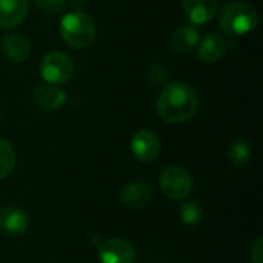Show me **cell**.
Wrapping results in <instances>:
<instances>
[{"mask_svg": "<svg viewBox=\"0 0 263 263\" xmlns=\"http://www.w3.org/2000/svg\"><path fill=\"white\" fill-rule=\"evenodd\" d=\"M199 106L196 91L183 82L168 83L157 99V114L168 123H183L190 120Z\"/></svg>", "mask_w": 263, "mask_h": 263, "instance_id": "cell-1", "label": "cell"}, {"mask_svg": "<svg viewBox=\"0 0 263 263\" xmlns=\"http://www.w3.org/2000/svg\"><path fill=\"white\" fill-rule=\"evenodd\" d=\"M259 14L254 6L243 2H230L219 12V26L228 35H243L256 29Z\"/></svg>", "mask_w": 263, "mask_h": 263, "instance_id": "cell-2", "label": "cell"}, {"mask_svg": "<svg viewBox=\"0 0 263 263\" xmlns=\"http://www.w3.org/2000/svg\"><path fill=\"white\" fill-rule=\"evenodd\" d=\"M60 35L68 46L83 49L89 46L96 39V23L88 14L82 11L68 12L62 17Z\"/></svg>", "mask_w": 263, "mask_h": 263, "instance_id": "cell-3", "label": "cell"}, {"mask_svg": "<svg viewBox=\"0 0 263 263\" xmlns=\"http://www.w3.org/2000/svg\"><path fill=\"white\" fill-rule=\"evenodd\" d=\"M160 190L171 200H185L193 191V177L182 166H168L160 174Z\"/></svg>", "mask_w": 263, "mask_h": 263, "instance_id": "cell-4", "label": "cell"}, {"mask_svg": "<svg viewBox=\"0 0 263 263\" xmlns=\"http://www.w3.org/2000/svg\"><path fill=\"white\" fill-rule=\"evenodd\" d=\"M40 74L46 83L62 85L66 83L74 74L71 59L63 52H49L40 62Z\"/></svg>", "mask_w": 263, "mask_h": 263, "instance_id": "cell-5", "label": "cell"}, {"mask_svg": "<svg viewBox=\"0 0 263 263\" xmlns=\"http://www.w3.org/2000/svg\"><path fill=\"white\" fill-rule=\"evenodd\" d=\"M99 259L102 263H134L136 250L123 239H106L99 245Z\"/></svg>", "mask_w": 263, "mask_h": 263, "instance_id": "cell-6", "label": "cell"}, {"mask_svg": "<svg viewBox=\"0 0 263 263\" xmlns=\"http://www.w3.org/2000/svg\"><path fill=\"white\" fill-rule=\"evenodd\" d=\"M131 151L134 157L143 163L154 162L160 154V140L156 133L140 129L131 139Z\"/></svg>", "mask_w": 263, "mask_h": 263, "instance_id": "cell-7", "label": "cell"}, {"mask_svg": "<svg viewBox=\"0 0 263 263\" xmlns=\"http://www.w3.org/2000/svg\"><path fill=\"white\" fill-rule=\"evenodd\" d=\"M29 228V216L15 206L0 210V231L9 236H20Z\"/></svg>", "mask_w": 263, "mask_h": 263, "instance_id": "cell-8", "label": "cell"}, {"mask_svg": "<svg viewBox=\"0 0 263 263\" xmlns=\"http://www.w3.org/2000/svg\"><path fill=\"white\" fill-rule=\"evenodd\" d=\"M29 9L28 0H0V28L11 29L20 25Z\"/></svg>", "mask_w": 263, "mask_h": 263, "instance_id": "cell-9", "label": "cell"}, {"mask_svg": "<svg viewBox=\"0 0 263 263\" xmlns=\"http://www.w3.org/2000/svg\"><path fill=\"white\" fill-rule=\"evenodd\" d=\"M120 200L128 208L140 210L145 208L153 200V190L145 182H134L122 190Z\"/></svg>", "mask_w": 263, "mask_h": 263, "instance_id": "cell-10", "label": "cell"}, {"mask_svg": "<svg viewBox=\"0 0 263 263\" xmlns=\"http://www.w3.org/2000/svg\"><path fill=\"white\" fill-rule=\"evenodd\" d=\"M183 9L193 25H205L217 12V0H183Z\"/></svg>", "mask_w": 263, "mask_h": 263, "instance_id": "cell-11", "label": "cell"}, {"mask_svg": "<svg viewBox=\"0 0 263 263\" xmlns=\"http://www.w3.org/2000/svg\"><path fill=\"white\" fill-rule=\"evenodd\" d=\"M227 51V40L220 34H208L197 45V55L205 63H214Z\"/></svg>", "mask_w": 263, "mask_h": 263, "instance_id": "cell-12", "label": "cell"}, {"mask_svg": "<svg viewBox=\"0 0 263 263\" xmlns=\"http://www.w3.org/2000/svg\"><path fill=\"white\" fill-rule=\"evenodd\" d=\"M200 42V32L196 25H185L174 31L171 37V48L179 54H188L197 48Z\"/></svg>", "mask_w": 263, "mask_h": 263, "instance_id": "cell-13", "label": "cell"}, {"mask_svg": "<svg viewBox=\"0 0 263 263\" xmlns=\"http://www.w3.org/2000/svg\"><path fill=\"white\" fill-rule=\"evenodd\" d=\"M34 100L43 109H57L65 103L66 94L60 86L52 85V83H45L35 88Z\"/></svg>", "mask_w": 263, "mask_h": 263, "instance_id": "cell-14", "label": "cell"}, {"mask_svg": "<svg viewBox=\"0 0 263 263\" xmlns=\"http://www.w3.org/2000/svg\"><path fill=\"white\" fill-rule=\"evenodd\" d=\"M2 48L6 57L12 62L22 63L31 54V43L20 34H6L2 40Z\"/></svg>", "mask_w": 263, "mask_h": 263, "instance_id": "cell-15", "label": "cell"}, {"mask_svg": "<svg viewBox=\"0 0 263 263\" xmlns=\"http://www.w3.org/2000/svg\"><path fill=\"white\" fill-rule=\"evenodd\" d=\"M253 156V146L248 140L237 139L234 140L228 149H227V157L234 166H243L251 160Z\"/></svg>", "mask_w": 263, "mask_h": 263, "instance_id": "cell-16", "label": "cell"}, {"mask_svg": "<svg viewBox=\"0 0 263 263\" xmlns=\"http://www.w3.org/2000/svg\"><path fill=\"white\" fill-rule=\"evenodd\" d=\"M15 151L12 145L0 137V180L8 177L15 166Z\"/></svg>", "mask_w": 263, "mask_h": 263, "instance_id": "cell-17", "label": "cell"}, {"mask_svg": "<svg viewBox=\"0 0 263 263\" xmlns=\"http://www.w3.org/2000/svg\"><path fill=\"white\" fill-rule=\"evenodd\" d=\"M180 219L188 227H197L203 219V210L196 200H185L180 206Z\"/></svg>", "mask_w": 263, "mask_h": 263, "instance_id": "cell-18", "label": "cell"}, {"mask_svg": "<svg viewBox=\"0 0 263 263\" xmlns=\"http://www.w3.org/2000/svg\"><path fill=\"white\" fill-rule=\"evenodd\" d=\"M37 8L46 15H55L65 9L66 0H35Z\"/></svg>", "mask_w": 263, "mask_h": 263, "instance_id": "cell-19", "label": "cell"}, {"mask_svg": "<svg viewBox=\"0 0 263 263\" xmlns=\"http://www.w3.org/2000/svg\"><path fill=\"white\" fill-rule=\"evenodd\" d=\"M250 257H251V262L253 263H263V239L262 237L256 239V242L251 245Z\"/></svg>", "mask_w": 263, "mask_h": 263, "instance_id": "cell-20", "label": "cell"}, {"mask_svg": "<svg viewBox=\"0 0 263 263\" xmlns=\"http://www.w3.org/2000/svg\"><path fill=\"white\" fill-rule=\"evenodd\" d=\"M0 120H2V116H0Z\"/></svg>", "mask_w": 263, "mask_h": 263, "instance_id": "cell-21", "label": "cell"}]
</instances>
